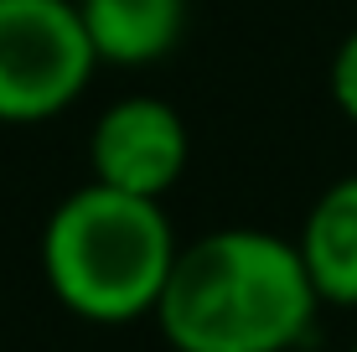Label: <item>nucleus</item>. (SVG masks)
<instances>
[{
	"instance_id": "1",
	"label": "nucleus",
	"mask_w": 357,
	"mask_h": 352,
	"mask_svg": "<svg viewBox=\"0 0 357 352\" xmlns=\"http://www.w3.org/2000/svg\"><path fill=\"white\" fill-rule=\"evenodd\" d=\"M321 296L295 238L269 228H213L181 244L155 306L171 352H295Z\"/></svg>"
},
{
	"instance_id": "2",
	"label": "nucleus",
	"mask_w": 357,
	"mask_h": 352,
	"mask_svg": "<svg viewBox=\"0 0 357 352\" xmlns=\"http://www.w3.org/2000/svg\"><path fill=\"white\" fill-rule=\"evenodd\" d=\"M176 228L161 202L83 181L42 228V275L57 306L93 326L155 316L176 264Z\"/></svg>"
},
{
	"instance_id": "3",
	"label": "nucleus",
	"mask_w": 357,
	"mask_h": 352,
	"mask_svg": "<svg viewBox=\"0 0 357 352\" xmlns=\"http://www.w3.org/2000/svg\"><path fill=\"white\" fill-rule=\"evenodd\" d=\"M78 0H0V125H47L93 83Z\"/></svg>"
},
{
	"instance_id": "4",
	"label": "nucleus",
	"mask_w": 357,
	"mask_h": 352,
	"mask_svg": "<svg viewBox=\"0 0 357 352\" xmlns=\"http://www.w3.org/2000/svg\"><path fill=\"white\" fill-rule=\"evenodd\" d=\"M187 125L166 99L155 93H130L114 99L89 130V171L98 187L130 192V197L161 202L187 171Z\"/></svg>"
},
{
	"instance_id": "5",
	"label": "nucleus",
	"mask_w": 357,
	"mask_h": 352,
	"mask_svg": "<svg viewBox=\"0 0 357 352\" xmlns=\"http://www.w3.org/2000/svg\"><path fill=\"white\" fill-rule=\"evenodd\" d=\"M295 249L321 306H357V171L337 176L311 202Z\"/></svg>"
},
{
	"instance_id": "6",
	"label": "nucleus",
	"mask_w": 357,
	"mask_h": 352,
	"mask_svg": "<svg viewBox=\"0 0 357 352\" xmlns=\"http://www.w3.org/2000/svg\"><path fill=\"white\" fill-rule=\"evenodd\" d=\"M78 16L98 63L145 68L176 52L187 31V0H78Z\"/></svg>"
},
{
	"instance_id": "7",
	"label": "nucleus",
	"mask_w": 357,
	"mask_h": 352,
	"mask_svg": "<svg viewBox=\"0 0 357 352\" xmlns=\"http://www.w3.org/2000/svg\"><path fill=\"white\" fill-rule=\"evenodd\" d=\"M326 83H331V104L342 109V114L357 125V26L337 42V52H331V72H326Z\"/></svg>"
},
{
	"instance_id": "8",
	"label": "nucleus",
	"mask_w": 357,
	"mask_h": 352,
	"mask_svg": "<svg viewBox=\"0 0 357 352\" xmlns=\"http://www.w3.org/2000/svg\"><path fill=\"white\" fill-rule=\"evenodd\" d=\"M347 352H357V342H352V347H347Z\"/></svg>"
}]
</instances>
